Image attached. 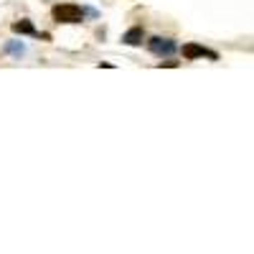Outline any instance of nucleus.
I'll list each match as a JSON object with an SVG mask.
<instances>
[{
	"label": "nucleus",
	"instance_id": "423d86ee",
	"mask_svg": "<svg viewBox=\"0 0 254 254\" xmlns=\"http://www.w3.org/2000/svg\"><path fill=\"white\" fill-rule=\"evenodd\" d=\"M8 51L10 54H23L26 49H23V44H8Z\"/></svg>",
	"mask_w": 254,
	"mask_h": 254
},
{
	"label": "nucleus",
	"instance_id": "39448f33",
	"mask_svg": "<svg viewBox=\"0 0 254 254\" xmlns=\"http://www.w3.org/2000/svg\"><path fill=\"white\" fill-rule=\"evenodd\" d=\"M13 33H20V36H38V31L33 28V23H31V20H26V18L15 20V23H13Z\"/></svg>",
	"mask_w": 254,
	"mask_h": 254
},
{
	"label": "nucleus",
	"instance_id": "20e7f679",
	"mask_svg": "<svg viewBox=\"0 0 254 254\" xmlns=\"http://www.w3.org/2000/svg\"><path fill=\"white\" fill-rule=\"evenodd\" d=\"M142 38H145L142 26H135V28H130V31L122 36V44H127V46H140V44H142Z\"/></svg>",
	"mask_w": 254,
	"mask_h": 254
},
{
	"label": "nucleus",
	"instance_id": "f257e3e1",
	"mask_svg": "<svg viewBox=\"0 0 254 254\" xmlns=\"http://www.w3.org/2000/svg\"><path fill=\"white\" fill-rule=\"evenodd\" d=\"M54 18L59 20V23H81V20H84V10L79 5L64 3V5L54 8Z\"/></svg>",
	"mask_w": 254,
	"mask_h": 254
},
{
	"label": "nucleus",
	"instance_id": "f03ea898",
	"mask_svg": "<svg viewBox=\"0 0 254 254\" xmlns=\"http://www.w3.org/2000/svg\"><path fill=\"white\" fill-rule=\"evenodd\" d=\"M147 49H150L155 56H171V54H176L178 44H176L173 38H160V36H155V38L147 41Z\"/></svg>",
	"mask_w": 254,
	"mask_h": 254
},
{
	"label": "nucleus",
	"instance_id": "7ed1b4c3",
	"mask_svg": "<svg viewBox=\"0 0 254 254\" xmlns=\"http://www.w3.org/2000/svg\"><path fill=\"white\" fill-rule=\"evenodd\" d=\"M201 56H208V59L216 61V54H214V51H208V49H203V46H198V44H186V46H183V59L193 61V59H201Z\"/></svg>",
	"mask_w": 254,
	"mask_h": 254
}]
</instances>
